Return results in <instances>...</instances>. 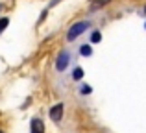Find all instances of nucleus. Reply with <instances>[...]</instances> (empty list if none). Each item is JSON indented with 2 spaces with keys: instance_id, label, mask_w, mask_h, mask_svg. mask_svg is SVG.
Returning <instances> with one entry per match:
<instances>
[{
  "instance_id": "obj_1",
  "label": "nucleus",
  "mask_w": 146,
  "mask_h": 133,
  "mask_svg": "<svg viewBox=\"0 0 146 133\" xmlns=\"http://www.w3.org/2000/svg\"><path fill=\"white\" fill-rule=\"evenodd\" d=\"M93 28V19H80V21H74L65 32V41L67 43H76L80 37H83L85 33H89V30Z\"/></svg>"
},
{
  "instance_id": "obj_2",
  "label": "nucleus",
  "mask_w": 146,
  "mask_h": 133,
  "mask_svg": "<svg viewBox=\"0 0 146 133\" xmlns=\"http://www.w3.org/2000/svg\"><path fill=\"white\" fill-rule=\"evenodd\" d=\"M72 61H74V52H72V48H68V46L61 48L56 54V58H54V72H56L57 76L65 74V72L70 68Z\"/></svg>"
},
{
  "instance_id": "obj_3",
  "label": "nucleus",
  "mask_w": 146,
  "mask_h": 133,
  "mask_svg": "<svg viewBox=\"0 0 146 133\" xmlns=\"http://www.w3.org/2000/svg\"><path fill=\"white\" fill-rule=\"evenodd\" d=\"M48 118L52 120L56 126H61V124H63V118H65V102H56V104L50 105Z\"/></svg>"
},
{
  "instance_id": "obj_4",
  "label": "nucleus",
  "mask_w": 146,
  "mask_h": 133,
  "mask_svg": "<svg viewBox=\"0 0 146 133\" xmlns=\"http://www.w3.org/2000/svg\"><path fill=\"white\" fill-rule=\"evenodd\" d=\"M30 133H46L44 120L39 118V116H32L30 118Z\"/></svg>"
},
{
  "instance_id": "obj_5",
  "label": "nucleus",
  "mask_w": 146,
  "mask_h": 133,
  "mask_svg": "<svg viewBox=\"0 0 146 133\" xmlns=\"http://www.w3.org/2000/svg\"><path fill=\"white\" fill-rule=\"evenodd\" d=\"M70 79L74 83H80V81H83L85 79V70H83V67L82 65H72L70 67Z\"/></svg>"
},
{
  "instance_id": "obj_6",
  "label": "nucleus",
  "mask_w": 146,
  "mask_h": 133,
  "mask_svg": "<svg viewBox=\"0 0 146 133\" xmlns=\"http://www.w3.org/2000/svg\"><path fill=\"white\" fill-rule=\"evenodd\" d=\"M76 93H78L82 98H89L91 94L94 93V89H93V85H91V83H87L85 79H83V81L78 83V87H76Z\"/></svg>"
},
{
  "instance_id": "obj_7",
  "label": "nucleus",
  "mask_w": 146,
  "mask_h": 133,
  "mask_svg": "<svg viewBox=\"0 0 146 133\" xmlns=\"http://www.w3.org/2000/svg\"><path fill=\"white\" fill-rule=\"evenodd\" d=\"M78 56L80 58H83V59H89V58H93L94 56V48H93V44L87 41V43H82L78 46Z\"/></svg>"
},
{
  "instance_id": "obj_8",
  "label": "nucleus",
  "mask_w": 146,
  "mask_h": 133,
  "mask_svg": "<svg viewBox=\"0 0 146 133\" xmlns=\"http://www.w3.org/2000/svg\"><path fill=\"white\" fill-rule=\"evenodd\" d=\"M104 41V33H102V30L100 28H91L89 30V43L93 44H100Z\"/></svg>"
},
{
  "instance_id": "obj_9",
  "label": "nucleus",
  "mask_w": 146,
  "mask_h": 133,
  "mask_svg": "<svg viewBox=\"0 0 146 133\" xmlns=\"http://www.w3.org/2000/svg\"><path fill=\"white\" fill-rule=\"evenodd\" d=\"M111 2H113V0H89V11H91V13L100 11V9H104L106 6H109Z\"/></svg>"
},
{
  "instance_id": "obj_10",
  "label": "nucleus",
  "mask_w": 146,
  "mask_h": 133,
  "mask_svg": "<svg viewBox=\"0 0 146 133\" xmlns=\"http://www.w3.org/2000/svg\"><path fill=\"white\" fill-rule=\"evenodd\" d=\"M9 22H11V19L7 17V15H0V35H2L4 32L7 30V26H9Z\"/></svg>"
},
{
  "instance_id": "obj_11",
  "label": "nucleus",
  "mask_w": 146,
  "mask_h": 133,
  "mask_svg": "<svg viewBox=\"0 0 146 133\" xmlns=\"http://www.w3.org/2000/svg\"><path fill=\"white\" fill-rule=\"evenodd\" d=\"M48 11H50V9H48V7H44V9H43V11H41V15H39V19H37V22H35V26H37V28H39V26H41V24H43V22H44V21H46V17H48Z\"/></svg>"
},
{
  "instance_id": "obj_12",
  "label": "nucleus",
  "mask_w": 146,
  "mask_h": 133,
  "mask_svg": "<svg viewBox=\"0 0 146 133\" xmlns=\"http://www.w3.org/2000/svg\"><path fill=\"white\" fill-rule=\"evenodd\" d=\"M61 2H63V0H50V2L46 4V7H48V9H54V7H56V6H59Z\"/></svg>"
},
{
  "instance_id": "obj_13",
  "label": "nucleus",
  "mask_w": 146,
  "mask_h": 133,
  "mask_svg": "<svg viewBox=\"0 0 146 133\" xmlns=\"http://www.w3.org/2000/svg\"><path fill=\"white\" fill-rule=\"evenodd\" d=\"M143 17H146V4H144V7H143Z\"/></svg>"
},
{
  "instance_id": "obj_14",
  "label": "nucleus",
  "mask_w": 146,
  "mask_h": 133,
  "mask_svg": "<svg viewBox=\"0 0 146 133\" xmlns=\"http://www.w3.org/2000/svg\"><path fill=\"white\" fill-rule=\"evenodd\" d=\"M144 32H146V17H144Z\"/></svg>"
},
{
  "instance_id": "obj_15",
  "label": "nucleus",
  "mask_w": 146,
  "mask_h": 133,
  "mask_svg": "<svg viewBox=\"0 0 146 133\" xmlns=\"http://www.w3.org/2000/svg\"><path fill=\"white\" fill-rule=\"evenodd\" d=\"M2 7H4V4H0V11H2Z\"/></svg>"
},
{
  "instance_id": "obj_16",
  "label": "nucleus",
  "mask_w": 146,
  "mask_h": 133,
  "mask_svg": "<svg viewBox=\"0 0 146 133\" xmlns=\"http://www.w3.org/2000/svg\"><path fill=\"white\" fill-rule=\"evenodd\" d=\"M0 133H6V131H4V130H0Z\"/></svg>"
}]
</instances>
